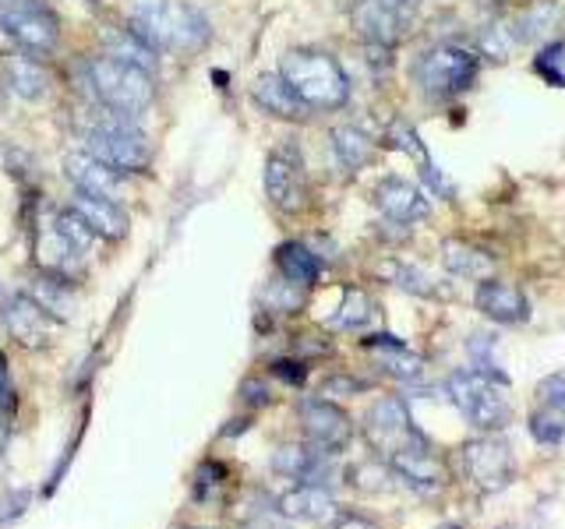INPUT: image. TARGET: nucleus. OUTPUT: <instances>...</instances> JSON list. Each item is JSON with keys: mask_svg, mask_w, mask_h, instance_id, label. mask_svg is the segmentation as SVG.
I'll list each match as a JSON object with an SVG mask.
<instances>
[{"mask_svg": "<svg viewBox=\"0 0 565 529\" xmlns=\"http://www.w3.org/2000/svg\"><path fill=\"white\" fill-rule=\"evenodd\" d=\"M279 75L308 110H340L350 99V78L332 53L322 50H290L282 53Z\"/></svg>", "mask_w": 565, "mask_h": 529, "instance_id": "1", "label": "nucleus"}, {"mask_svg": "<svg viewBox=\"0 0 565 529\" xmlns=\"http://www.w3.org/2000/svg\"><path fill=\"white\" fill-rule=\"evenodd\" d=\"M131 29L156 50L194 53L209 43V22L199 8L184 0H146L135 8Z\"/></svg>", "mask_w": 565, "mask_h": 529, "instance_id": "2", "label": "nucleus"}, {"mask_svg": "<svg viewBox=\"0 0 565 529\" xmlns=\"http://www.w3.org/2000/svg\"><path fill=\"white\" fill-rule=\"evenodd\" d=\"M85 152H93L117 173H141L152 163V149H149L146 131H141L131 117L106 110V106H99V110L88 117Z\"/></svg>", "mask_w": 565, "mask_h": 529, "instance_id": "3", "label": "nucleus"}, {"mask_svg": "<svg viewBox=\"0 0 565 529\" xmlns=\"http://www.w3.org/2000/svg\"><path fill=\"white\" fill-rule=\"evenodd\" d=\"M88 85H93V93L99 96L106 110L124 114L131 120L146 114L156 99V82L149 71L131 67L117 57H106V53L88 61Z\"/></svg>", "mask_w": 565, "mask_h": 529, "instance_id": "4", "label": "nucleus"}, {"mask_svg": "<svg viewBox=\"0 0 565 529\" xmlns=\"http://www.w3.org/2000/svg\"><path fill=\"white\" fill-rule=\"evenodd\" d=\"M446 396L459 410V417L484 434L502 431L512 420V406L499 388V381L481 375V370H473V367L452 370V375L446 378Z\"/></svg>", "mask_w": 565, "mask_h": 529, "instance_id": "5", "label": "nucleus"}, {"mask_svg": "<svg viewBox=\"0 0 565 529\" xmlns=\"http://www.w3.org/2000/svg\"><path fill=\"white\" fill-rule=\"evenodd\" d=\"M477 67H481V61H477L473 50L438 43L414 61L411 78L428 99H452L477 82Z\"/></svg>", "mask_w": 565, "mask_h": 529, "instance_id": "6", "label": "nucleus"}, {"mask_svg": "<svg viewBox=\"0 0 565 529\" xmlns=\"http://www.w3.org/2000/svg\"><path fill=\"white\" fill-rule=\"evenodd\" d=\"M364 438L367 445L379 452V458H393L411 449H428V438L417 431V423L406 410L399 396H382L371 410L364 413Z\"/></svg>", "mask_w": 565, "mask_h": 529, "instance_id": "7", "label": "nucleus"}, {"mask_svg": "<svg viewBox=\"0 0 565 529\" xmlns=\"http://www.w3.org/2000/svg\"><path fill=\"white\" fill-rule=\"evenodd\" d=\"M0 29H4L18 50L50 53L61 43V22L43 0H0Z\"/></svg>", "mask_w": 565, "mask_h": 529, "instance_id": "8", "label": "nucleus"}, {"mask_svg": "<svg viewBox=\"0 0 565 529\" xmlns=\"http://www.w3.org/2000/svg\"><path fill=\"white\" fill-rule=\"evenodd\" d=\"M463 466H467L470 484L481 494H499L516 481V458H512V449L505 441L488 438V434L467 441Z\"/></svg>", "mask_w": 565, "mask_h": 529, "instance_id": "9", "label": "nucleus"}, {"mask_svg": "<svg viewBox=\"0 0 565 529\" xmlns=\"http://www.w3.org/2000/svg\"><path fill=\"white\" fill-rule=\"evenodd\" d=\"M265 194H269V202L279 212H287V216H294V212L308 205V176L297 152L279 149L265 159Z\"/></svg>", "mask_w": 565, "mask_h": 529, "instance_id": "10", "label": "nucleus"}, {"mask_svg": "<svg viewBox=\"0 0 565 529\" xmlns=\"http://www.w3.org/2000/svg\"><path fill=\"white\" fill-rule=\"evenodd\" d=\"M353 29L367 46L396 50L406 40V29H411V11L388 4V0H361L353 8Z\"/></svg>", "mask_w": 565, "mask_h": 529, "instance_id": "11", "label": "nucleus"}, {"mask_svg": "<svg viewBox=\"0 0 565 529\" xmlns=\"http://www.w3.org/2000/svg\"><path fill=\"white\" fill-rule=\"evenodd\" d=\"M300 428H305V438L315 449H322L329 455L343 452L353 438V423L350 417L329 399H305L300 402Z\"/></svg>", "mask_w": 565, "mask_h": 529, "instance_id": "12", "label": "nucleus"}, {"mask_svg": "<svg viewBox=\"0 0 565 529\" xmlns=\"http://www.w3.org/2000/svg\"><path fill=\"white\" fill-rule=\"evenodd\" d=\"M4 325L18 343L29 349H43L57 335V317L43 311L29 293H14L4 304Z\"/></svg>", "mask_w": 565, "mask_h": 529, "instance_id": "13", "label": "nucleus"}, {"mask_svg": "<svg viewBox=\"0 0 565 529\" xmlns=\"http://www.w3.org/2000/svg\"><path fill=\"white\" fill-rule=\"evenodd\" d=\"M375 205L388 223H399V226H414L431 216V205L424 198V191L411 181H403V176H385V181H379Z\"/></svg>", "mask_w": 565, "mask_h": 529, "instance_id": "14", "label": "nucleus"}, {"mask_svg": "<svg viewBox=\"0 0 565 529\" xmlns=\"http://www.w3.org/2000/svg\"><path fill=\"white\" fill-rule=\"evenodd\" d=\"M0 75H4V85L18 99L35 102L50 93L53 75L50 67L43 64L40 53H29V50H11L4 53V64H0Z\"/></svg>", "mask_w": 565, "mask_h": 529, "instance_id": "15", "label": "nucleus"}, {"mask_svg": "<svg viewBox=\"0 0 565 529\" xmlns=\"http://www.w3.org/2000/svg\"><path fill=\"white\" fill-rule=\"evenodd\" d=\"M276 508L282 511V519H300V522H315V526H332L343 516L335 498L318 484H297L287 494H279Z\"/></svg>", "mask_w": 565, "mask_h": 529, "instance_id": "16", "label": "nucleus"}, {"mask_svg": "<svg viewBox=\"0 0 565 529\" xmlns=\"http://www.w3.org/2000/svg\"><path fill=\"white\" fill-rule=\"evenodd\" d=\"M473 307L499 325H523L530 317V300L523 296V290L502 279H481V287L473 293Z\"/></svg>", "mask_w": 565, "mask_h": 529, "instance_id": "17", "label": "nucleus"}, {"mask_svg": "<svg viewBox=\"0 0 565 529\" xmlns=\"http://www.w3.org/2000/svg\"><path fill=\"white\" fill-rule=\"evenodd\" d=\"M273 469L279 476H290V481H297V484L326 487L329 476H332V455L322 452V449H315L311 441H308V445H282L273 455Z\"/></svg>", "mask_w": 565, "mask_h": 529, "instance_id": "18", "label": "nucleus"}, {"mask_svg": "<svg viewBox=\"0 0 565 529\" xmlns=\"http://www.w3.org/2000/svg\"><path fill=\"white\" fill-rule=\"evenodd\" d=\"M64 173L82 194H96V198H120V173L106 166L93 152H67L64 155Z\"/></svg>", "mask_w": 565, "mask_h": 529, "instance_id": "19", "label": "nucleus"}, {"mask_svg": "<svg viewBox=\"0 0 565 529\" xmlns=\"http://www.w3.org/2000/svg\"><path fill=\"white\" fill-rule=\"evenodd\" d=\"M35 264H40V272H50V276H61V279H75L82 272V251L75 244H71L57 223H46L40 229V237H35Z\"/></svg>", "mask_w": 565, "mask_h": 529, "instance_id": "20", "label": "nucleus"}, {"mask_svg": "<svg viewBox=\"0 0 565 529\" xmlns=\"http://www.w3.org/2000/svg\"><path fill=\"white\" fill-rule=\"evenodd\" d=\"M67 208L78 212V216L88 223V229H93V234L103 237V240L117 244V240L128 237L131 219H128V212H124L114 198H96V194H82L78 191L75 198H71Z\"/></svg>", "mask_w": 565, "mask_h": 529, "instance_id": "21", "label": "nucleus"}, {"mask_svg": "<svg viewBox=\"0 0 565 529\" xmlns=\"http://www.w3.org/2000/svg\"><path fill=\"white\" fill-rule=\"evenodd\" d=\"M385 463H388V469H393V476H399V481L406 487H414L417 494H435V490L446 487V466L431 455V445L399 452L393 458H385Z\"/></svg>", "mask_w": 565, "mask_h": 529, "instance_id": "22", "label": "nucleus"}, {"mask_svg": "<svg viewBox=\"0 0 565 529\" xmlns=\"http://www.w3.org/2000/svg\"><path fill=\"white\" fill-rule=\"evenodd\" d=\"M364 349L388 370V375L399 378V381H414V378L424 375V360L403 339H396V335H388V332L367 335Z\"/></svg>", "mask_w": 565, "mask_h": 529, "instance_id": "23", "label": "nucleus"}, {"mask_svg": "<svg viewBox=\"0 0 565 529\" xmlns=\"http://www.w3.org/2000/svg\"><path fill=\"white\" fill-rule=\"evenodd\" d=\"M252 96L269 117H279V120H305L308 117V106L300 102V96L287 82H282V75H262L252 88Z\"/></svg>", "mask_w": 565, "mask_h": 529, "instance_id": "24", "label": "nucleus"}, {"mask_svg": "<svg viewBox=\"0 0 565 529\" xmlns=\"http://www.w3.org/2000/svg\"><path fill=\"white\" fill-rule=\"evenodd\" d=\"M441 264L452 276L463 279H491L494 255H488L484 247H477L470 240H441Z\"/></svg>", "mask_w": 565, "mask_h": 529, "instance_id": "25", "label": "nucleus"}, {"mask_svg": "<svg viewBox=\"0 0 565 529\" xmlns=\"http://www.w3.org/2000/svg\"><path fill=\"white\" fill-rule=\"evenodd\" d=\"M558 18H562V8L555 4V0H530V4L512 18L509 25H512V35H516V43H537V40H547V35L558 29Z\"/></svg>", "mask_w": 565, "mask_h": 529, "instance_id": "26", "label": "nucleus"}, {"mask_svg": "<svg viewBox=\"0 0 565 529\" xmlns=\"http://www.w3.org/2000/svg\"><path fill=\"white\" fill-rule=\"evenodd\" d=\"M71 287H75L71 279L40 272V276H32V279H29L25 293H29L43 311H50V314L61 322V317H71V314H75V304H78V300H75V290H71Z\"/></svg>", "mask_w": 565, "mask_h": 529, "instance_id": "27", "label": "nucleus"}, {"mask_svg": "<svg viewBox=\"0 0 565 529\" xmlns=\"http://www.w3.org/2000/svg\"><path fill=\"white\" fill-rule=\"evenodd\" d=\"M276 269L282 279H290V282H297V287L308 290L318 282V276H322V261H318V255L300 240H287V244L276 247Z\"/></svg>", "mask_w": 565, "mask_h": 529, "instance_id": "28", "label": "nucleus"}, {"mask_svg": "<svg viewBox=\"0 0 565 529\" xmlns=\"http://www.w3.org/2000/svg\"><path fill=\"white\" fill-rule=\"evenodd\" d=\"M103 43H106V57H117L124 64H131V67H141V71H156L159 57H156V46L146 43L135 29H110L103 35Z\"/></svg>", "mask_w": 565, "mask_h": 529, "instance_id": "29", "label": "nucleus"}, {"mask_svg": "<svg viewBox=\"0 0 565 529\" xmlns=\"http://www.w3.org/2000/svg\"><path fill=\"white\" fill-rule=\"evenodd\" d=\"M329 141H332L335 159H340V166L350 170V173L364 170L371 159H375V138L364 134L361 128H353V123H343V128H335L329 134Z\"/></svg>", "mask_w": 565, "mask_h": 529, "instance_id": "30", "label": "nucleus"}, {"mask_svg": "<svg viewBox=\"0 0 565 529\" xmlns=\"http://www.w3.org/2000/svg\"><path fill=\"white\" fill-rule=\"evenodd\" d=\"M371 322H375V300H371L358 287H347L343 290V304H340V311L329 317V325L340 328V332H361Z\"/></svg>", "mask_w": 565, "mask_h": 529, "instance_id": "31", "label": "nucleus"}, {"mask_svg": "<svg viewBox=\"0 0 565 529\" xmlns=\"http://www.w3.org/2000/svg\"><path fill=\"white\" fill-rule=\"evenodd\" d=\"M388 282H396L399 290L406 293H417V296H435L438 287L435 282L424 276L420 269H414V264H406V261H382V269H379Z\"/></svg>", "mask_w": 565, "mask_h": 529, "instance_id": "32", "label": "nucleus"}, {"mask_svg": "<svg viewBox=\"0 0 565 529\" xmlns=\"http://www.w3.org/2000/svg\"><path fill=\"white\" fill-rule=\"evenodd\" d=\"M491 349H494V339H491V335H484V332H473L470 339H467V353H470L473 370H481V375H488V378L505 385L509 375H505V370H499V364H494V357H491Z\"/></svg>", "mask_w": 565, "mask_h": 529, "instance_id": "33", "label": "nucleus"}, {"mask_svg": "<svg viewBox=\"0 0 565 529\" xmlns=\"http://www.w3.org/2000/svg\"><path fill=\"white\" fill-rule=\"evenodd\" d=\"M526 428H530V434H534V441H541V445H562V441H565V417H558L555 410H547V406H541V410L530 413Z\"/></svg>", "mask_w": 565, "mask_h": 529, "instance_id": "34", "label": "nucleus"}, {"mask_svg": "<svg viewBox=\"0 0 565 529\" xmlns=\"http://www.w3.org/2000/svg\"><path fill=\"white\" fill-rule=\"evenodd\" d=\"M534 71L547 82V85H558L565 88V46L558 40L544 43V50L534 57Z\"/></svg>", "mask_w": 565, "mask_h": 529, "instance_id": "35", "label": "nucleus"}, {"mask_svg": "<svg viewBox=\"0 0 565 529\" xmlns=\"http://www.w3.org/2000/svg\"><path fill=\"white\" fill-rule=\"evenodd\" d=\"M265 300H269L273 311L294 314V311H300V304H305V287H297V282H290V279H279V282H273V287H269Z\"/></svg>", "mask_w": 565, "mask_h": 529, "instance_id": "36", "label": "nucleus"}, {"mask_svg": "<svg viewBox=\"0 0 565 529\" xmlns=\"http://www.w3.org/2000/svg\"><path fill=\"white\" fill-rule=\"evenodd\" d=\"M537 399H541V406H547V410H555L558 417H565V370H555V375L541 378Z\"/></svg>", "mask_w": 565, "mask_h": 529, "instance_id": "37", "label": "nucleus"}, {"mask_svg": "<svg viewBox=\"0 0 565 529\" xmlns=\"http://www.w3.org/2000/svg\"><path fill=\"white\" fill-rule=\"evenodd\" d=\"M367 381H358V378H343V375H335L322 385V392L326 396H353V392H364Z\"/></svg>", "mask_w": 565, "mask_h": 529, "instance_id": "38", "label": "nucleus"}, {"mask_svg": "<svg viewBox=\"0 0 565 529\" xmlns=\"http://www.w3.org/2000/svg\"><path fill=\"white\" fill-rule=\"evenodd\" d=\"M244 529H290L287 522H282V511L276 508H265V511H255L252 519L244 522Z\"/></svg>", "mask_w": 565, "mask_h": 529, "instance_id": "39", "label": "nucleus"}, {"mask_svg": "<svg viewBox=\"0 0 565 529\" xmlns=\"http://www.w3.org/2000/svg\"><path fill=\"white\" fill-rule=\"evenodd\" d=\"M273 375H279L282 381H290V385H300V381H305V364H297V360H276L273 364Z\"/></svg>", "mask_w": 565, "mask_h": 529, "instance_id": "40", "label": "nucleus"}, {"mask_svg": "<svg viewBox=\"0 0 565 529\" xmlns=\"http://www.w3.org/2000/svg\"><path fill=\"white\" fill-rule=\"evenodd\" d=\"M241 396L252 402V406H265V402H269V388H265L262 381H255V378H247L241 385Z\"/></svg>", "mask_w": 565, "mask_h": 529, "instance_id": "41", "label": "nucleus"}, {"mask_svg": "<svg viewBox=\"0 0 565 529\" xmlns=\"http://www.w3.org/2000/svg\"><path fill=\"white\" fill-rule=\"evenodd\" d=\"M14 396H11V378H8V357L0 353V410H11Z\"/></svg>", "mask_w": 565, "mask_h": 529, "instance_id": "42", "label": "nucleus"}, {"mask_svg": "<svg viewBox=\"0 0 565 529\" xmlns=\"http://www.w3.org/2000/svg\"><path fill=\"white\" fill-rule=\"evenodd\" d=\"M329 529H379V526L371 522V519H364V516H347V511H343V516L335 519Z\"/></svg>", "mask_w": 565, "mask_h": 529, "instance_id": "43", "label": "nucleus"}, {"mask_svg": "<svg viewBox=\"0 0 565 529\" xmlns=\"http://www.w3.org/2000/svg\"><path fill=\"white\" fill-rule=\"evenodd\" d=\"M8 434H11V423H8V413L0 410V452H4V445H8Z\"/></svg>", "mask_w": 565, "mask_h": 529, "instance_id": "44", "label": "nucleus"}, {"mask_svg": "<svg viewBox=\"0 0 565 529\" xmlns=\"http://www.w3.org/2000/svg\"><path fill=\"white\" fill-rule=\"evenodd\" d=\"M441 529H463V526H441Z\"/></svg>", "mask_w": 565, "mask_h": 529, "instance_id": "45", "label": "nucleus"}]
</instances>
